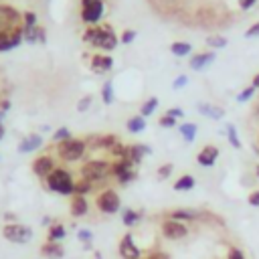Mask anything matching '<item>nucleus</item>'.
Here are the masks:
<instances>
[{"label":"nucleus","instance_id":"obj_1","mask_svg":"<svg viewBox=\"0 0 259 259\" xmlns=\"http://www.w3.org/2000/svg\"><path fill=\"white\" fill-rule=\"evenodd\" d=\"M83 43L91 45V47H97L101 51H114L120 43L116 31L112 25H97V27H87L85 33H83Z\"/></svg>","mask_w":259,"mask_h":259},{"label":"nucleus","instance_id":"obj_2","mask_svg":"<svg viewBox=\"0 0 259 259\" xmlns=\"http://www.w3.org/2000/svg\"><path fill=\"white\" fill-rule=\"evenodd\" d=\"M45 184L51 192L55 194H61V196H73V190H75V176L71 174V170L63 168V166H57L53 172H51L47 178H45Z\"/></svg>","mask_w":259,"mask_h":259},{"label":"nucleus","instance_id":"obj_3","mask_svg":"<svg viewBox=\"0 0 259 259\" xmlns=\"http://www.w3.org/2000/svg\"><path fill=\"white\" fill-rule=\"evenodd\" d=\"M112 164H114V162H110V160L93 158V160H87V162L81 166L79 174H81L83 180H89L91 184H99V182L108 180V178L112 176Z\"/></svg>","mask_w":259,"mask_h":259},{"label":"nucleus","instance_id":"obj_4","mask_svg":"<svg viewBox=\"0 0 259 259\" xmlns=\"http://www.w3.org/2000/svg\"><path fill=\"white\" fill-rule=\"evenodd\" d=\"M55 152H57V156L59 160L63 162H77L85 156V152H87V140L83 138H69L61 144H55Z\"/></svg>","mask_w":259,"mask_h":259},{"label":"nucleus","instance_id":"obj_5","mask_svg":"<svg viewBox=\"0 0 259 259\" xmlns=\"http://www.w3.org/2000/svg\"><path fill=\"white\" fill-rule=\"evenodd\" d=\"M95 206H97V211L103 213V215H116V213L122 211V198H120L118 190L103 188L95 196Z\"/></svg>","mask_w":259,"mask_h":259},{"label":"nucleus","instance_id":"obj_6","mask_svg":"<svg viewBox=\"0 0 259 259\" xmlns=\"http://www.w3.org/2000/svg\"><path fill=\"white\" fill-rule=\"evenodd\" d=\"M3 237L15 245H27L33 241L35 231H33V227H29L25 223H7L3 227Z\"/></svg>","mask_w":259,"mask_h":259},{"label":"nucleus","instance_id":"obj_7","mask_svg":"<svg viewBox=\"0 0 259 259\" xmlns=\"http://www.w3.org/2000/svg\"><path fill=\"white\" fill-rule=\"evenodd\" d=\"M112 176L122 186H126V184H130V182H134L138 178L136 164L132 160H128V158L126 160H114V164H112Z\"/></svg>","mask_w":259,"mask_h":259},{"label":"nucleus","instance_id":"obj_8","mask_svg":"<svg viewBox=\"0 0 259 259\" xmlns=\"http://www.w3.org/2000/svg\"><path fill=\"white\" fill-rule=\"evenodd\" d=\"M160 233L166 241H182L190 233V229H188L186 223H180V221H174V219L166 217L160 223Z\"/></svg>","mask_w":259,"mask_h":259},{"label":"nucleus","instance_id":"obj_9","mask_svg":"<svg viewBox=\"0 0 259 259\" xmlns=\"http://www.w3.org/2000/svg\"><path fill=\"white\" fill-rule=\"evenodd\" d=\"M21 25H23V13L17 11L11 5H3V3H0V35L9 33V31L21 27Z\"/></svg>","mask_w":259,"mask_h":259},{"label":"nucleus","instance_id":"obj_10","mask_svg":"<svg viewBox=\"0 0 259 259\" xmlns=\"http://www.w3.org/2000/svg\"><path fill=\"white\" fill-rule=\"evenodd\" d=\"M103 13H106V0H95L87 7H81V21L87 27H97L103 19Z\"/></svg>","mask_w":259,"mask_h":259},{"label":"nucleus","instance_id":"obj_11","mask_svg":"<svg viewBox=\"0 0 259 259\" xmlns=\"http://www.w3.org/2000/svg\"><path fill=\"white\" fill-rule=\"evenodd\" d=\"M57 168V162H55V156L53 154H41V156H37L31 164V170L37 178H47L51 172H53Z\"/></svg>","mask_w":259,"mask_h":259},{"label":"nucleus","instance_id":"obj_12","mask_svg":"<svg viewBox=\"0 0 259 259\" xmlns=\"http://www.w3.org/2000/svg\"><path fill=\"white\" fill-rule=\"evenodd\" d=\"M118 253H120L122 259H142V255H144L142 249L136 245L134 235L130 231L126 235H122V239L118 243Z\"/></svg>","mask_w":259,"mask_h":259},{"label":"nucleus","instance_id":"obj_13","mask_svg":"<svg viewBox=\"0 0 259 259\" xmlns=\"http://www.w3.org/2000/svg\"><path fill=\"white\" fill-rule=\"evenodd\" d=\"M23 41H25V27L23 25L9 31V33H3L0 35V53H7V51L17 49Z\"/></svg>","mask_w":259,"mask_h":259},{"label":"nucleus","instance_id":"obj_14","mask_svg":"<svg viewBox=\"0 0 259 259\" xmlns=\"http://www.w3.org/2000/svg\"><path fill=\"white\" fill-rule=\"evenodd\" d=\"M219 156H221V150L217 146H213V144H206L196 154V164L202 166V168H213L217 164Z\"/></svg>","mask_w":259,"mask_h":259},{"label":"nucleus","instance_id":"obj_15","mask_svg":"<svg viewBox=\"0 0 259 259\" xmlns=\"http://www.w3.org/2000/svg\"><path fill=\"white\" fill-rule=\"evenodd\" d=\"M89 69L95 75H106L114 69V57L106 55V53H93L89 59Z\"/></svg>","mask_w":259,"mask_h":259},{"label":"nucleus","instance_id":"obj_16","mask_svg":"<svg viewBox=\"0 0 259 259\" xmlns=\"http://www.w3.org/2000/svg\"><path fill=\"white\" fill-rule=\"evenodd\" d=\"M166 217L174 219V221H180V223H196V221H202L206 217V213L204 211H194V209H174V211H168Z\"/></svg>","mask_w":259,"mask_h":259},{"label":"nucleus","instance_id":"obj_17","mask_svg":"<svg viewBox=\"0 0 259 259\" xmlns=\"http://www.w3.org/2000/svg\"><path fill=\"white\" fill-rule=\"evenodd\" d=\"M215 59H217L215 51H202V53H196V55L190 57L188 65H190L192 71H202V69H206L209 65H213Z\"/></svg>","mask_w":259,"mask_h":259},{"label":"nucleus","instance_id":"obj_18","mask_svg":"<svg viewBox=\"0 0 259 259\" xmlns=\"http://www.w3.org/2000/svg\"><path fill=\"white\" fill-rule=\"evenodd\" d=\"M196 112L200 116H204V118H209V120H215V122L225 118V110L221 106H215V103H209V101H198L196 103Z\"/></svg>","mask_w":259,"mask_h":259},{"label":"nucleus","instance_id":"obj_19","mask_svg":"<svg viewBox=\"0 0 259 259\" xmlns=\"http://www.w3.org/2000/svg\"><path fill=\"white\" fill-rule=\"evenodd\" d=\"M43 144H45V140H43L41 134H29V136H25V138L19 142V148H17V150H19V154H31V152L41 150Z\"/></svg>","mask_w":259,"mask_h":259},{"label":"nucleus","instance_id":"obj_20","mask_svg":"<svg viewBox=\"0 0 259 259\" xmlns=\"http://www.w3.org/2000/svg\"><path fill=\"white\" fill-rule=\"evenodd\" d=\"M69 213L73 219H81L89 213V200L87 196H79V194H73L71 200H69Z\"/></svg>","mask_w":259,"mask_h":259},{"label":"nucleus","instance_id":"obj_21","mask_svg":"<svg viewBox=\"0 0 259 259\" xmlns=\"http://www.w3.org/2000/svg\"><path fill=\"white\" fill-rule=\"evenodd\" d=\"M39 251H41V255H43L45 259H63V257H65V247H63V243L45 241Z\"/></svg>","mask_w":259,"mask_h":259},{"label":"nucleus","instance_id":"obj_22","mask_svg":"<svg viewBox=\"0 0 259 259\" xmlns=\"http://www.w3.org/2000/svg\"><path fill=\"white\" fill-rule=\"evenodd\" d=\"M150 154H152V148L146 146V144H132V146H130V160H132L136 166H140L142 160H144L146 156H150Z\"/></svg>","mask_w":259,"mask_h":259},{"label":"nucleus","instance_id":"obj_23","mask_svg":"<svg viewBox=\"0 0 259 259\" xmlns=\"http://www.w3.org/2000/svg\"><path fill=\"white\" fill-rule=\"evenodd\" d=\"M118 142H120V140H118V136H114V134H101V136H93V138H91V144H93L95 148L108 150V152H110Z\"/></svg>","mask_w":259,"mask_h":259},{"label":"nucleus","instance_id":"obj_24","mask_svg":"<svg viewBox=\"0 0 259 259\" xmlns=\"http://www.w3.org/2000/svg\"><path fill=\"white\" fill-rule=\"evenodd\" d=\"M65 237H67V229L63 223H57V221L47 231V241H51V243H61Z\"/></svg>","mask_w":259,"mask_h":259},{"label":"nucleus","instance_id":"obj_25","mask_svg":"<svg viewBox=\"0 0 259 259\" xmlns=\"http://www.w3.org/2000/svg\"><path fill=\"white\" fill-rule=\"evenodd\" d=\"M194 186H196V180H194L192 174H182V176H178V178L174 180V184H172V188H174L176 192H188V190H192Z\"/></svg>","mask_w":259,"mask_h":259},{"label":"nucleus","instance_id":"obj_26","mask_svg":"<svg viewBox=\"0 0 259 259\" xmlns=\"http://www.w3.org/2000/svg\"><path fill=\"white\" fill-rule=\"evenodd\" d=\"M140 219H142V213H138V211L130 209V206H126V209H122V223H124L128 229L136 227V225L140 223Z\"/></svg>","mask_w":259,"mask_h":259},{"label":"nucleus","instance_id":"obj_27","mask_svg":"<svg viewBox=\"0 0 259 259\" xmlns=\"http://www.w3.org/2000/svg\"><path fill=\"white\" fill-rule=\"evenodd\" d=\"M25 43H45V27H35V29H25Z\"/></svg>","mask_w":259,"mask_h":259},{"label":"nucleus","instance_id":"obj_28","mask_svg":"<svg viewBox=\"0 0 259 259\" xmlns=\"http://www.w3.org/2000/svg\"><path fill=\"white\" fill-rule=\"evenodd\" d=\"M180 136L184 138V142L186 144H192L194 140H196V132H198V126L194 124V122H184L180 128Z\"/></svg>","mask_w":259,"mask_h":259},{"label":"nucleus","instance_id":"obj_29","mask_svg":"<svg viewBox=\"0 0 259 259\" xmlns=\"http://www.w3.org/2000/svg\"><path fill=\"white\" fill-rule=\"evenodd\" d=\"M126 130L130 134H142L146 130V118L142 116H132L128 122H126Z\"/></svg>","mask_w":259,"mask_h":259},{"label":"nucleus","instance_id":"obj_30","mask_svg":"<svg viewBox=\"0 0 259 259\" xmlns=\"http://www.w3.org/2000/svg\"><path fill=\"white\" fill-rule=\"evenodd\" d=\"M190 51H192V47H190V43H186V41H174V43L170 45V53H172L174 57H188Z\"/></svg>","mask_w":259,"mask_h":259},{"label":"nucleus","instance_id":"obj_31","mask_svg":"<svg viewBox=\"0 0 259 259\" xmlns=\"http://www.w3.org/2000/svg\"><path fill=\"white\" fill-rule=\"evenodd\" d=\"M158 106H160V99H158V97H148V99L142 103V108H140V116H142V118L152 116L154 112L158 110Z\"/></svg>","mask_w":259,"mask_h":259},{"label":"nucleus","instance_id":"obj_32","mask_svg":"<svg viewBox=\"0 0 259 259\" xmlns=\"http://www.w3.org/2000/svg\"><path fill=\"white\" fill-rule=\"evenodd\" d=\"M114 99H116V93H114V81H112V79H108L106 83L101 85V101L106 103V106H112Z\"/></svg>","mask_w":259,"mask_h":259},{"label":"nucleus","instance_id":"obj_33","mask_svg":"<svg viewBox=\"0 0 259 259\" xmlns=\"http://www.w3.org/2000/svg\"><path fill=\"white\" fill-rule=\"evenodd\" d=\"M225 134H227V140H229V144H231L235 150H241V148H243V144H241V140H239V134H237V128H235V124H227V128H225Z\"/></svg>","mask_w":259,"mask_h":259},{"label":"nucleus","instance_id":"obj_34","mask_svg":"<svg viewBox=\"0 0 259 259\" xmlns=\"http://www.w3.org/2000/svg\"><path fill=\"white\" fill-rule=\"evenodd\" d=\"M93 188H95V184H91L89 180L79 178V180H75V190H73V194L87 196V194H91V192H93Z\"/></svg>","mask_w":259,"mask_h":259},{"label":"nucleus","instance_id":"obj_35","mask_svg":"<svg viewBox=\"0 0 259 259\" xmlns=\"http://www.w3.org/2000/svg\"><path fill=\"white\" fill-rule=\"evenodd\" d=\"M206 45H209L211 49H225L229 45V41L223 37V35H211V37H206Z\"/></svg>","mask_w":259,"mask_h":259},{"label":"nucleus","instance_id":"obj_36","mask_svg":"<svg viewBox=\"0 0 259 259\" xmlns=\"http://www.w3.org/2000/svg\"><path fill=\"white\" fill-rule=\"evenodd\" d=\"M69 138H73V134H71V130L69 128H57L55 132H53V136H51V140H53L55 144H61V142H65V140H69Z\"/></svg>","mask_w":259,"mask_h":259},{"label":"nucleus","instance_id":"obj_37","mask_svg":"<svg viewBox=\"0 0 259 259\" xmlns=\"http://www.w3.org/2000/svg\"><path fill=\"white\" fill-rule=\"evenodd\" d=\"M23 27H25V29H35V27H39V17H37V13L25 11V13H23Z\"/></svg>","mask_w":259,"mask_h":259},{"label":"nucleus","instance_id":"obj_38","mask_svg":"<svg viewBox=\"0 0 259 259\" xmlns=\"http://www.w3.org/2000/svg\"><path fill=\"white\" fill-rule=\"evenodd\" d=\"M77 239L81 241V245H83L85 249H89L91 243H93V231H91V229H79V231H77Z\"/></svg>","mask_w":259,"mask_h":259},{"label":"nucleus","instance_id":"obj_39","mask_svg":"<svg viewBox=\"0 0 259 259\" xmlns=\"http://www.w3.org/2000/svg\"><path fill=\"white\" fill-rule=\"evenodd\" d=\"M255 91H257V89H255L253 85H247V87H245V89H243V91L237 95V101H239V103H247L249 99H253Z\"/></svg>","mask_w":259,"mask_h":259},{"label":"nucleus","instance_id":"obj_40","mask_svg":"<svg viewBox=\"0 0 259 259\" xmlns=\"http://www.w3.org/2000/svg\"><path fill=\"white\" fill-rule=\"evenodd\" d=\"M172 170H174V164H170V162L162 164V166L156 170V176H158V180H166V178H170Z\"/></svg>","mask_w":259,"mask_h":259},{"label":"nucleus","instance_id":"obj_41","mask_svg":"<svg viewBox=\"0 0 259 259\" xmlns=\"http://www.w3.org/2000/svg\"><path fill=\"white\" fill-rule=\"evenodd\" d=\"M136 37H138V33H136V31L126 29V31L122 33V37H120V43H122V45H132V43L136 41Z\"/></svg>","mask_w":259,"mask_h":259},{"label":"nucleus","instance_id":"obj_42","mask_svg":"<svg viewBox=\"0 0 259 259\" xmlns=\"http://www.w3.org/2000/svg\"><path fill=\"white\" fill-rule=\"evenodd\" d=\"M188 83H190L188 75H184V73H182V75H178V77L172 81V89H174V91H180V89H184Z\"/></svg>","mask_w":259,"mask_h":259},{"label":"nucleus","instance_id":"obj_43","mask_svg":"<svg viewBox=\"0 0 259 259\" xmlns=\"http://www.w3.org/2000/svg\"><path fill=\"white\" fill-rule=\"evenodd\" d=\"M91 103H93V97L91 95H83L81 99H79V103H77V112H87L89 108H91Z\"/></svg>","mask_w":259,"mask_h":259},{"label":"nucleus","instance_id":"obj_44","mask_svg":"<svg viewBox=\"0 0 259 259\" xmlns=\"http://www.w3.org/2000/svg\"><path fill=\"white\" fill-rule=\"evenodd\" d=\"M176 122H178V120H174L172 116H166V114L158 118V126H160V128H174Z\"/></svg>","mask_w":259,"mask_h":259},{"label":"nucleus","instance_id":"obj_45","mask_svg":"<svg viewBox=\"0 0 259 259\" xmlns=\"http://www.w3.org/2000/svg\"><path fill=\"white\" fill-rule=\"evenodd\" d=\"M227 259H247V257H245V253L239 247H231L227 251Z\"/></svg>","mask_w":259,"mask_h":259},{"label":"nucleus","instance_id":"obj_46","mask_svg":"<svg viewBox=\"0 0 259 259\" xmlns=\"http://www.w3.org/2000/svg\"><path fill=\"white\" fill-rule=\"evenodd\" d=\"M245 37H247V39H257V37H259V23H253V25L245 31Z\"/></svg>","mask_w":259,"mask_h":259},{"label":"nucleus","instance_id":"obj_47","mask_svg":"<svg viewBox=\"0 0 259 259\" xmlns=\"http://www.w3.org/2000/svg\"><path fill=\"white\" fill-rule=\"evenodd\" d=\"M164 114H166V116H172L174 120H180V118H184V112H182V108H168Z\"/></svg>","mask_w":259,"mask_h":259},{"label":"nucleus","instance_id":"obj_48","mask_svg":"<svg viewBox=\"0 0 259 259\" xmlns=\"http://www.w3.org/2000/svg\"><path fill=\"white\" fill-rule=\"evenodd\" d=\"M237 5H239L241 11H251L257 5V0H237Z\"/></svg>","mask_w":259,"mask_h":259},{"label":"nucleus","instance_id":"obj_49","mask_svg":"<svg viewBox=\"0 0 259 259\" xmlns=\"http://www.w3.org/2000/svg\"><path fill=\"white\" fill-rule=\"evenodd\" d=\"M247 202H249L251 206H259V188L249 192V196H247Z\"/></svg>","mask_w":259,"mask_h":259},{"label":"nucleus","instance_id":"obj_50","mask_svg":"<svg viewBox=\"0 0 259 259\" xmlns=\"http://www.w3.org/2000/svg\"><path fill=\"white\" fill-rule=\"evenodd\" d=\"M11 106H13L11 99H3V103H0V110H3V112H9V110H11Z\"/></svg>","mask_w":259,"mask_h":259},{"label":"nucleus","instance_id":"obj_51","mask_svg":"<svg viewBox=\"0 0 259 259\" xmlns=\"http://www.w3.org/2000/svg\"><path fill=\"white\" fill-rule=\"evenodd\" d=\"M5 221H13V223H19V221H17V217H15L13 213H5Z\"/></svg>","mask_w":259,"mask_h":259},{"label":"nucleus","instance_id":"obj_52","mask_svg":"<svg viewBox=\"0 0 259 259\" xmlns=\"http://www.w3.org/2000/svg\"><path fill=\"white\" fill-rule=\"evenodd\" d=\"M251 85H253L255 89H259V73H257V75L253 77V81H251Z\"/></svg>","mask_w":259,"mask_h":259},{"label":"nucleus","instance_id":"obj_53","mask_svg":"<svg viewBox=\"0 0 259 259\" xmlns=\"http://www.w3.org/2000/svg\"><path fill=\"white\" fill-rule=\"evenodd\" d=\"M43 225H45V227H51V225H53V221H51V217H43Z\"/></svg>","mask_w":259,"mask_h":259},{"label":"nucleus","instance_id":"obj_54","mask_svg":"<svg viewBox=\"0 0 259 259\" xmlns=\"http://www.w3.org/2000/svg\"><path fill=\"white\" fill-rule=\"evenodd\" d=\"M5 134H7V128H5V124H0V140L5 138Z\"/></svg>","mask_w":259,"mask_h":259},{"label":"nucleus","instance_id":"obj_55","mask_svg":"<svg viewBox=\"0 0 259 259\" xmlns=\"http://www.w3.org/2000/svg\"><path fill=\"white\" fill-rule=\"evenodd\" d=\"M91 3H95V0H81V7H87V5H91Z\"/></svg>","mask_w":259,"mask_h":259},{"label":"nucleus","instance_id":"obj_56","mask_svg":"<svg viewBox=\"0 0 259 259\" xmlns=\"http://www.w3.org/2000/svg\"><path fill=\"white\" fill-rule=\"evenodd\" d=\"M7 118V112H3V110H0V124H3V120Z\"/></svg>","mask_w":259,"mask_h":259},{"label":"nucleus","instance_id":"obj_57","mask_svg":"<svg viewBox=\"0 0 259 259\" xmlns=\"http://www.w3.org/2000/svg\"><path fill=\"white\" fill-rule=\"evenodd\" d=\"M255 174H257V178H259V164H255Z\"/></svg>","mask_w":259,"mask_h":259},{"label":"nucleus","instance_id":"obj_58","mask_svg":"<svg viewBox=\"0 0 259 259\" xmlns=\"http://www.w3.org/2000/svg\"><path fill=\"white\" fill-rule=\"evenodd\" d=\"M255 116H257V120H259V106H257V110H255Z\"/></svg>","mask_w":259,"mask_h":259},{"label":"nucleus","instance_id":"obj_59","mask_svg":"<svg viewBox=\"0 0 259 259\" xmlns=\"http://www.w3.org/2000/svg\"><path fill=\"white\" fill-rule=\"evenodd\" d=\"M148 259H152V257H148Z\"/></svg>","mask_w":259,"mask_h":259}]
</instances>
